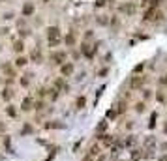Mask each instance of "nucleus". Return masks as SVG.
I'll use <instances>...</instances> for the list:
<instances>
[{"label":"nucleus","instance_id":"1","mask_svg":"<svg viewBox=\"0 0 167 161\" xmlns=\"http://www.w3.org/2000/svg\"><path fill=\"white\" fill-rule=\"evenodd\" d=\"M47 39H49V45H51V47H57L60 41H62L60 30L57 28V26H49V28H47Z\"/></svg>","mask_w":167,"mask_h":161},{"label":"nucleus","instance_id":"2","mask_svg":"<svg viewBox=\"0 0 167 161\" xmlns=\"http://www.w3.org/2000/svg\"><path fill=\"white\" fill-rule=\"evenodd\" d=\"M51 62H54V64H60V66H62V64L66 62V53H62V51H60V53H58V51L53 53V54H51Z\"/></svg>","mask_w":167,"mask_h":161},{"label":"nucleus","instance_id":"3","mask_svg":"<svg viewBox=\"0 0 167 161\" xmlns=\"http://www.w3.org/2000/svg\"><path fill=\"white\" fill-rule=\"evenodd\" d=\"M145 19L147 21H160L162 19V13H160L158 10H148L147 13H145Z\"/></svg>","mask_w":167,"mask_h":161},{"label":"nucleus","instance_id":"4","mask_svg":"<svg viewBox=\"0 0 167 161\" xmlns=\"http://www.w3.org/2000/svg\"><path fill=\"white\" fill-rule=\"evenodd\" d=\"M60 73L64 75V77H69L73 73V64H69V62H64V64L60 66Z\"/></svg>","mask_w":167,"mask_h":161},{"label":"nucleus","instance_id":"5","mask_svg":"<svg viewBox=\"0 0 167 161\" xmlns=\"http://www.w3.org/2000/svg\"><path fill=\"white\" fill-rule=\"evenodd\" d=\"M21 109H23L25 113L32 111V109H34V99H32V97H25V99H23V103H21Z\"/></svg>","mask_w":167,"mask_h":161},{"label":"nucleus","instance_id":"6","mask_svg":"<svg viewBox=\"0 0 167 161\" xmlns=\"http://www.w3.org/2000/svg\"><path fill=\"white\" fill-rule=\"evenodd\" d=\"M120 13L133 15V13H135V6H133V4H122V6H120Z\"/></svg>","mask_w":167,"mask_h":161},{"label":"nucleus","instance_id":"7","mask_svg":"<svg viewBox=\"0 0 167 161\" xmlns=\"http://www.w3.org/2000/svg\"><path fill=\"white\" fill-rule=\"evenodd\" d=\"M43 128L45 129H60V128H64V124H60L58 120H53V122H45Z\"/></svg>","mask_w":167,"mask_h":161},{"label":"nucleus","instance_id":"8","mask_svg":"<svg viewBox=\"0 0 167 161\" xmlns=\"http://www.w3.org/2000/svg\"><path fill=\"white\" fill-rule=\"evenodd\" d=\"M30 79H32V73H26V75H23V77H21V86H23V88H28L30 86Z\"/></svg>","mask_w":167,"mask_h":161},{"label":"nucleus","instance_id":"9","mask_svg":"<svg viewBox=\"0 0 167 161\" xmlns=\"http://www.w3.org/2000/svg\"><path fill=\"white\" fill-rule=\"evenodd\" d=\"M32 13H34V4L26 2V4L23 6V15H26V17H28V15H32Z\"/></svg>","mask_w":167,"mask_h":161},{"label":"nucleus","instance_id":"10","mask_svg":"<svg viewBox=\"0 0 167 161\" xmlns=\"http://www.w3.org/2000/svg\"><path fill=\"white\" fill-rule=\"evenodd\" d=\"M100 141H101V144H103V146H111L115 139L111 137V135H100Z\"/></svg>","mask_w":167,"mask_h":161},{"label":"nucleus","instance_id":"11","mask_svg":"<svg viewBox=\"0 0 167 161\" xmlns=\"http://www.w3.org/2000/svg\"><path fill=\"white\" fill-rule=\"evenodd\" d=\"M94 53H96V47H94V49H90V45H83V54H85V56L92 58V56H94Z\"/></svg>","mask_w":167,"mask_h":161},{"label":"nucleus","instance_id":"12","mask_svg":"<svg viewBox=\"0 0 167 161\" xmlns=\"http://www.w3.org/2000/svg\"><path fill=\"white\" fill-rule=\"evenodd\" d=\"M143 82H145L143 77H133V79H131V88H141Z\"/></svg>","mask_w":167,"mask_h":161},{"label":"nucleus","instance_id":"13","mask_svg":"<svg viewBox=\"0 0 167 161\" xmlns=\"http://www.w3.org/2000/svg\"><path fill=\"white\" fill-rule=\"evenodd\" d=\"M0 97H2V99H6V101H10L11 97H13V90L11 88H6L2 94H0Z\"/></svg>","mask_w":167,"mask_h":161},{"label":"nucleus","instance_id":"14","mask_svg":"<svg viewBox=\"0 0 167 161\" xmlns=\"http://www.w3.org/2000/svg\"><path fill=\"white\" fill-rule=\"evenodd\" d=\"M6 114L10 118H17V109L13 107V105H8V107H6Z\"/></svg>","mask_w":167,"mask_h":161},{"label":"nucleus","instance_id":"15","mask_svg":"<svg viewBox=\"0 0 167 161\" xmlns=\"http://www.w3.org/2000/svg\"><path fill=\"white\" fill-rule=\"evenodd\" d=\"M68 90V86H66V82L64 81H62V79H57V81H54V90Z\"/></svg>","mask_w":167,"mask_h":161},{"label":"nucleus","instance_id":"16","mask_svg":"<svg viewBox=\"0 0 167 161\" xmlns=\"http://www.w3.org/2000/svg\"><path fill=\"white\" fill-rule=\"evenodd\" d=\"M23 49H25L23 41H15V43H13V51L15 53H23Z\"/></svg>","mask_w":167,"mask_h":161},{"label":"nucleus","instance_id":"17","mask_svg":"<svg viewBox=\"0 0 167 161\" xmlns=\"http://www.w3.org/2000/svg\"><path fill=\"white\" fill-rule=\"evenodd\" d=\"M98 154H100V146H98V144H94L92 148H90V152H88V156H90V157H94V156H98Z\"/></svg>","mask_w":167,"mask_h":161},{"label":"nucleus","instance_id":"18","mask_svg":"<svg viewBox=\"0 0 167 161\" xmlns=\"http://www.w3.org/2000/svg\"><path fill=\"white\" fill-rule=\"evenodd\" d=\"M26 62H28V60H26L25 56H19V58L15 60V66H17V68H23V66H26Z\"/></svg>","mask_w":167,"mask_h":161},{"label":"nucleus","instance_id":"19","mask_svg":"<svg viewBox=\"0 0 167 161\" xmlns=\"http://www.w3.org/2000/svg\"><path fill=\"white\" fill-rule=\"evenodd\" d=\"M64 41H66V45H73L75 43V36L73 34H68V36L64 38Z\"/></svg>","mask_w":167,"mask_h":161},{"label":"nucleus","instance_id":"20","mask_svg":"<svg viewBox=\"0 0 167 161\" xmlns=\"http://www.w3.org/2000/svg\"><path fill=\"white\" fill-rule=\"evenodd\" d=\"M141 157H143V154L139 152V150H133V152H131V159H133V161H139Z\"/></svg>","mask_w":167,"mask_h":161},{"label":"nucleus","instance_id":"21","mask_svg":"<svg viewBox=\"0 0 167 161\" xmlns=\"http://www.w3.org/2000/svg\"><path fill=\"white\" fill-rule=\"evenodd\" d=\"M30 56H32V60H36V64H40V62H41V54H40V51H34Z\"/></svg>","mask_w":167,"mask_h":161},{"label":"nucleus","instance_id":"22","mask_svg":"<svg viewBox=\"0 0 167 161\" xmlns=\"http://www.w3.org/2000/svg\"><path fill=\"white\" fill-rule=\"evenodd\" d=\"M105 129H107V122H105V120H103V122H100V124H98V128H96V131H98V133L105 131Z\"/></svg>","mask_w":167,"mask_h":161},{"label":"nucleus","instance_id":"23","mask_svg":"<svg viewBox=\"0 0 167 161\" xmlns=\"http://www.w3.org/2000/svg\"><path fill=\"white\" fill-rule=\"evenodd\" d=\"M156 144V141H154V137H148L147 141H145V146H148V148H152V146Z\"/></svg>","mask_w":167,"mask_h":161},{"label":"nucleus","instance_id":"24","mask_svg":"<svg viewBox=\"0 0 167 161\" xmlns=\"http://www.w3.org/2000/svg\"><path fill=\"white\" fill-rule=\"evenodd\" d=\"M85 103H86V99H85V97H77V109H83V107H85Z\"/></svg>","mask_w":167,"mask_h":161},{"label":"nucleus","instance_id":"25","mask_svg":"<svg viewBox=\"0 0 167 161\" xmlns=\"http://www.w3.org/2000/svg\"><path fill=\"white\" fill-rule=\"evenodd\" d=\"M32 131H34V128H32L30 124H26L25 128H23V135H26V133H32Z\"/></svg>","mask_w":167,"mask_h":161},{"label":"nucleus","instance_id":"26","mask_svg":"<svg viewBox=\"0 0 167 161\" xmlns=\"http://www.w3.org/2000/svg\"><path fill=\"white\" fill-rule=\"evenodd\" d=\"M135 111H137V113H145V103H137L135 105Z\"/></svg>","mask_w":167,"mask_h":161},{"label":"nucleus","instance_id":"27","mask_svg":"<svg viewBox=\"0 0 167 161\" xmlns=\"http://www.w3.org/2000/svg\"><path fill=\"white\" fill-rule=\"evenodd\" d=\"M49 92H51V94H49V97H51V99L54 101V99L58 97V90H49Z\"/></svg>","mask_w":167,"mask_h":161},{"label":"nucleus","instance_id":"28","mask_svg":"<svg viewBox=\"0 0 167 161\" xmlns=\"http://www.w3.org/2000/svg\"><path fill=\"white\" fill-rule=\"evenodd\" d=\"M124 109H126V103H118L116 105V113H124Z\"/></svg>","mask_w":167,"mask_h":161},{"label":"nucleus","instance_id":"29","mask_svg":"<svg viewBox=\"0 0 167 161\" xmlns=\"http://www.w3.org/2000/svg\"><path fill=\"white\" fill-rule=\"evenodd\" d=\"M156 118H158V114H156V113H152V116H150V128H154V124H156Z\"/></svg>","mask_w":167,"mask_h":161},{"label":"nucleus","instance_id":"30","mask_svg":"<svg viewBox=\"0 0 167 161\" xmlns=\"http://www.w3.org/2000/svg\"><path fill=\"white\" fill-rule=\"evenodd\" d=\"M115 116H116V111H113V109L107 111V118H115Z\"/></svg>","mask_w":167,"mask_h":161},{"label":"nucleus","instance_id":"31","mask_svg":"<svg viewBox=\"0 0 167 161\" xmlns=\"http://www.w3.org/2000/svg\"><path fill=\"white\" fill-rule=\"evenodd\" d=\"M96 6H98V8H103V6H105V0H96Z\"/></svg>","mask_w":167,"mask_h":161},{"label":"nucleus","instance_id":"32","mask_svg":"<svg viewBox=\"0 0 167 161\" xmlns=\"http://www.w3.org/2000/svg\"><path fill=\"white\" fill-rule=\"evenodd\" d=\"M98 23H100V24H107V17H100Z\"/></svg>","mask_w":167,"mask_h":161},{"label":"nucleus","instance_id":"33","mask_svg":"<svg viewBox=\"0 0 167 161\" xmlns=\"http://www.w3.org/2000/svg\"><path fill=\"white\" fill-rule=\"evenodd\" d=\"M135 73H139V71H143V64H139V66H135V69H133Z\"/></svg>","mask_w":167,"mask_h":161},{"label":"nucleus","instance_id":"34","mask_svg":"<svg viewBox=\"0 0 167 161\" xmlns=\"http://www.w3.org/2000/svg\"><path fill=\"white\" fill-rule=\"evenodd\" d=\"M96 161H105V156H100V157L96 159Z\"/></svg>","mask_w":167,"mask_h":161},{"label":"nucleus","instance_id":"35","mask_svg":"<svg viewBox=\"0 0 167 161\" xmlns=\"http://www.w3.org/2000/svg\"><path fill=\"white\" fill-rule=\"evenodd\" d=\"M83 161H94V159H92V157H90V156H86V157H85V159H83Z\"/></svg>","mask_w":167,"mask_h":161},{"label":"nucleus","instance_id":"36","mask_svg":"<svg viewBox=\"0 0 167 161\" xmlns=\"http://www.w3.org/2000/svg\"><path fill=\"white\" fill-rule=\"evenodd\" d=\"M158 161H167V156H162V157H160Z\"/></svg>","mask_w":167,"mask_h":161},{"label":"nucleus","instance_id":"37","mask_svg":"<svg viewBox=\"0 0 167 161\" xmlns=\"http://www.w3.org/2000/svg\"><path fill=\"white\" fill-rule=\"evenodd\" d=\"M165 133H167V124H165Z\"/></svg>","mask_w":167,"mask_h":161},{"label":"nucleus","instance_id":"38","mask_svg":"<svg viewBox=\"0 0 167 161\" xmlns=\"http://www.w3.org/2000/svg\"><path fill=\"white\" fill-rule=\"evenodd\" d=\"M43 2H49V0H43Z\"/></svg>","mask_w":167,"mask_h":161}]
</instances>
